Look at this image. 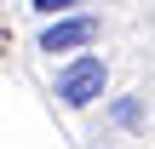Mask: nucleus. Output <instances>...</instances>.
I'll return each instance as SVG.
<instances>
[{"label":"nucleus","instance_id":"f257e3e1","mask_svg":"<svg viewBox=\"0 0 155 149\" xmlns=\"http://www.w3.org/2000/svg\"><path fill=\"white\" fill-rule=\"evenodd\" d=\"M58 98H63L69 109L98 103V98H104V57H98V52H75V57L58 69Z\"/></svg>","mask_w":155,"mask_h":149},{"label":"nucleus","instance_id":"f03ea898","mask_svg":"<svg viewBox=\"0 0 155 149\" xmlns=\"http://www.w3.org/2000/svg\"><path fill=\"white\" fill-rule=\"evenodd\" d=\"M98 40V17H86V11H69V17H52L46 29H40V52H86Z\"/></svg>","mask_w":155,"mask_h":149},{"label":"nucleus","instance_id":"7ed1b4c3","mask_svg":"<svg viewBox=\"0 0 155 149\" xmlns=\"http://www.w3.org/2000/svg\"><path fill=\"white\" fill-rule=\"evenodd\" d=\"M109 115H115V126H138V115H144V109H138V98H121Z\"/></svg>","mask_w":155,"mask_h":149},{"label":"nucleus","instance_id":"20e7f679","mask_svg":"<svg viewBox=\"0 0 155 149\" xmlns=\"http://www.w3.org/2000/svg\"><path fill=\"white\" fill-rule=\"evenodd\" d=\"M69 6H81V0H35L40 17H69Z\"/></svg>","mask_w":155,"mask_h":149}]
</instances>
